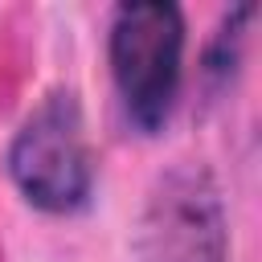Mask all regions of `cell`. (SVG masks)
<instances>
[{"label":"cell","mask_w":262,"mask_h":262,"mask_svg":"<svg viewBox=\"0 0 262 262\" xmlns=\"http://www.w3.org/2000/svg\"><path fill=\"white\" fill-rule=\"evenodd\" d=\"M8 172L29 205L45 213H74L86 205L94 164L78 98L70 90L49 94L16 131L8 147Z\"/></svg>","instance_id":"7a4b0ae2"},{"label":"cell","mask_w":262,"mask_h":262,"mask_svg":"<svg viewBox=\"0 0 262 262\" xmlns=\"http://www.w3.org/2000/svg\"><path fill=\"white\" fill-rule=\"evenodd\" d=\"M143 262H225V217L201 168H172L143 213Z\"/></svg>","instance_id":"3957f363"},{"label":"cell","mask_w":262,"mask_h":262,"mask_svg":"<svg viewBox=\"0 0 262 262\" xmlns=\"http://www.w3.org/2000/svg\"><path fill=\"white\" fill-rule=\"evenodd\" d=\"M111 74L127 119L160 131L176 106L184 74V16L164 0L119 4L111 20Z\"/></svg>","instance_id":"6da1fadb"}]
</instances>
